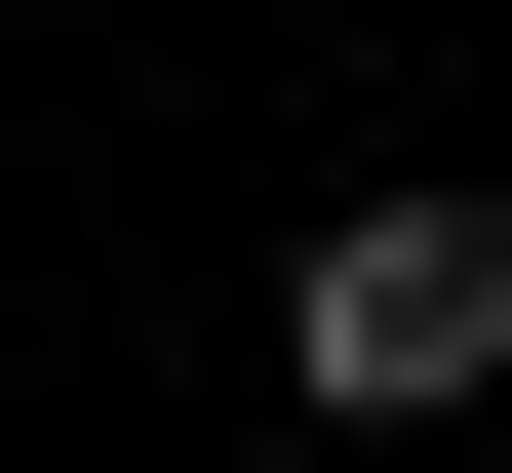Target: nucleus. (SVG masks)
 Returning a JSON list of instances; mask_svg holds the SVG:
<instances>
[{"mask_svg":"<svg viewBox=\"0 0 512 473\" xmlns=\"http://www.w3.org/2000/svg\"><path fill=\"white\" fill-rule=\"evenodd\" d=\"M276 395L316 434H473L512 395V198H355L316 276H276Z\"/></svg>","mask_w":512,"mask_h":473,"instance_id":"nucleus-1","label":"nucleus"},{"mask_svg":"<svg viewBox=\"0 0 512 473\" xmlns=\"http://www.w3.org/2000/svg\"><path fill=\"white\" fill-rule=\"evenodd\" d=\"M0 40H40V0H0Z\"/></svg>","mask_w":512,"mask_h":473,"instance_id":"nucleus-3","label":"nucleus"},{"mask_svg":"<svg viewBox=\"0 0 512 473\" xmlns=\"http://www.w3.org/2000/svg\"><path fill=\"white\" fill-rule=\"evenodd\" d=\"M237 473H355V434H237Z\"/></svg>","mask_w":512,"mask_h":473,"instance_id":"nucleus-2","label":"nucleus"}]
</instances>
